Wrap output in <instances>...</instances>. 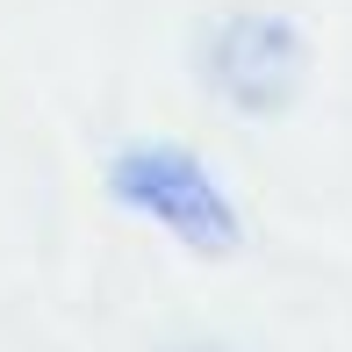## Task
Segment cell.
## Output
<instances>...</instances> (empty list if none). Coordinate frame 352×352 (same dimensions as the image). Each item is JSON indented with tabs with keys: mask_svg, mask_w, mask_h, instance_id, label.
<instances>
[{
	"mask_svg": "<svg viewBox=\"0 0 352 352\" xmlns=\"http://www.w3.org/2000/svg\"><path fill=\"white\" fill-rule=\"evenodd\" d=\"M302 72H309V43L274 8H230L201 36V79L237 116H259V122L287 116L302 94Z\"/></svg>",
	"mask_w": 352,
	"mask_h": 352,
	"instance_id": "6da1fadb",
	"label": "cell"
},
{
	"mask_svg": "<svg viewBox=\"0 0 352 352\" xmlns=\"http://www.w3.org/2000/svg\"><path fill=\"white\" fill-rule=\"evenodd\" d=\"M116 180H122V195H130L137 209H151L166 230H180L195 252H230L237 245L230 201L209 187V173H201L195 158H180V151H137Z\"/></svg>",
	"mask_w": 352,
	"mask_h": 352,
	"instance_id": "7a4b0ae2",
	"label": "cell"
},
{
	"mask_svg": "<svg viewBox=\"0 0 352 352\" xmlns=\"http://www.w3.org/2000/svg\"><path fill=\"white\" fill-rule=\"evenodd\" d=\"M187 352H209V345H187Z\"/></svg>",
	"mask_w": 352,
	"mask_h": 352,
	"instance_id": "3957f363",
	"label": "cell"
}]
</instances>
